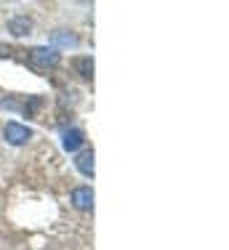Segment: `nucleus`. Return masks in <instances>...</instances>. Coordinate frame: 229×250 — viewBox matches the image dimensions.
<instances>
[{"instance_id":"1a4fd4ad","label":"nucleus","mask_w":229,"mask_h":250,"mask_svg":"<svg viewBox=\"0 0 229 250\" xmlns=\"http://www.w3.org/2000/svg\"><path fill=\"white\" fill-rule=\"evenodd\" d=\"M11 56H14V48L5 45V43H0V59H11Z\"/></svg>"},{"instance_id":"20e7f679","label":"nucleus","mask_w":229,"mask_h":250,"mask_svg":"<svg viewBox=\"0 0 229 250\" xmlns=\"http://www.w3.org/2000/svg\"><path fill=\"white\" fill-rule=\"evenodd\" d=\"M83 144H86V133H83V128H69V130H64V136H62L64 152H77Z\"/></svg>"},{"instance_id":"423d86ee","label":"nucleus","mask_w":229,"mask_h":250,"mask_svg":"<svg viewBox=\"0 0 229 250\" xmlns=\"http://www.w3.org/2000/svg\"><path fill=\"white\" fill-rule=\"evenodd\" d=\"M93 157H96L93 149H83V152L75 154V168L88 178H93Z\"/></svg>"},{"instance_id":"f03ea898","label":"nucleus","mask_w":229,"mask_h":250,"mask_svg":"<svg viewBox=\"0 0 229 250\" xmlns=\"http://www.w3.org/2000/svg\"><path fill=\"white\" fill-rule=\"evenodd\" d=\"M3 136H5V141H8L11 146H24L29 139L35 136V130L29 128V125H22V123H16V120H8L5 123V128H3Z\"/></svg>"},{"instance_id":"39448f33","label":"nucleus","mask_w":229,"mask_h":250,"mask_svg":"<svg viewBox=\"0 0 229 250\" xmlns=\"http://www.w3.org/2000/svg\"><path fill=\"white\" fill-rule=\"evenodd\" d=\"M32 19L29 16H14V19H8V32L14 35V38H27V35H32Z\"/></svg>"},{"instance_id":"7ed1b4c3","label":"nucleus","mask_w":229,"mask_h":250,"mask_svg":"<svg viewBox=\"0 0 229 250\" xmlns=\"http://www.w3.org/2000/svg\"><path fill=\"white\" fill-rule=\"evenodd\" d=\"M69 202L75 210L80 213H91L93 210V189L91 187H75L69 194Z\"/></svg>"},{"instance_id":"f257e3e1","label":"nucleus","mask_w":229,"mask_h":250,"mask_svg":"<svg viewBox=\"0 0 229 250\" xmlns=\"http://www.w3.org/2000/svg\"><path fill=\"white\" fill-rule=\"evenodd\" d=\"M59 62H62V53L51 45H38V48L27 51V64L35 72H48V69L59 67Z\"/></svg>"},{"instance_id":"0eeeda50","label":"nucleus","mask_w":229,"mask_h":250,"mask_svg":"<svg viewBox=\"0 0 229 250\" xmlns=\"http://www.w3.org/2000/svg\"><path fill=\"white\" fill-rule=\"evenodd\" d=\"M51 48H77V38L67 29H56V32L51 35Z\"/></svg>"},{"instance_id":"6e6552de","label":"nucleus","mask_w":229,"mask_h":250,"mask_svg":"<svg viewBox=\"0 0 229 250\" xmlns=\"http://www.w3.org/2000/svg\"><path fill=\"white\" fill-rule=\"evenodd\" d=\"M72 67L83 80H93V56H75L72 59Z\"/></svg>"}]
</instances>
